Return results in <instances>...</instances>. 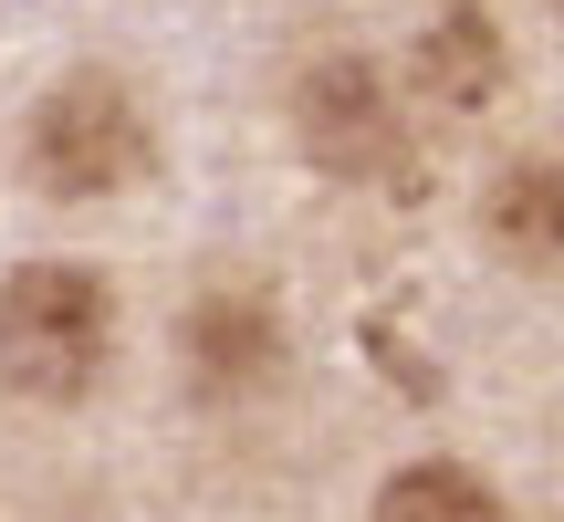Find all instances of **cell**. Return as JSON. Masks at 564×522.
<instances>
[{
	"instance_id": "cell-3",
	"label": "cell",
	"mask_w": 564,
	"mask_h": 522,
	"mask_svg": "<svg viewBox=\"0 0 564 522\" xmlns=\"http://www.w3.org/2000/svg\"><path fill=\"white\" fill-rule=\"evenodd\" d=\"M293 137L345 188H408L419 178V116L387 84L377 53H314L293 74Z\"/></svg>"
},
{
	"instance_id": "cell-1",
	"label": "cell",
	"mask_w": 564,
	"mask_h": 522,
	"mask_svg": "<svg viewBox=\"0 0 564 522\" xmlns=\"http://www.w3.org/2000/svg\"><path fill=\"white\" fill-rule=\"evenodd\" d=\"M116 366V282L95 261H21L0 282V387L32 407H74Z\"/></svg>"
},
{
	"instance_id": "cell-5",
	"label": "cell",
	"mask_w": 564,
	"mask_h": 522,
	"mask_svg": "<svg viewBox=\"0 0 564 522\" xmlns=\"http://www.w3.org/2000/svg\"><path fill=\"white\" fill-rule=\"evenodd\" d=\"M481 241L533 282H564V157H502L481 188Z\"/></svg>"
},
{
	"instance_id": "cell-7",
	"label": "cell",
	"mask_w": 564,
	"mask_h": 522,
	"mask_svg": "<svg viewBox=\"0 0 564 522\" xmlns=\"http://www.w3.org/2000/svg\"><path fill=\"white\" fill-rule=\"evenodd\" d=\"M366 522H512V512L470 460H408V470L377 481V512Z\"/></svg>"
},
{
	"instance_id": "cell-6",
	"label": "cell",
	"mask_w": 564,
	"mask_h": 522,
	"mask_svg": "<svg viewBox=\"0 0 564 522\" xmlns=\"http://www.w3.org/2000/svg\"><path fill=\"white\" fill-rule=\"evenodd\" d=\"M419 84L440 105H491L502 95V32H491V11H470V0H449L440 21H429V42H419Z\"/></svg>"
},
{
	"instance_id": "cell-4",
	"label": "cell",
	"mask_w": 564,
	"mask_h": 522,
	"mask_svg": "<svg viewBox=\"0 0 564 522\" xmlns=\"http://www.w3.org/2000/svg\"><path fill=\"white\" fill-rule=\"evenodd\" d=\"M282 366H293V324H282V303L262 293V282H209V293L178 314L188 398L241 407V398H262V387H282Z\"/></svg>"
},
{
	"instance_id": "cell-2",
	"label": "cell",
	"mask_w": 564,
	"mask_h": 522,
	"mask_svg": "<svg viewBox=\"0 0 564 522\" xmlns=\"http://www.w3.org/2000/svg\"><path fill=\"white\" fill-rule=\"evenodd\" d=\"M21 167H32L42 199L84 209V199H126V188L158 167V137H147V105L126 95V74H53L32 95V126H21Z\"/></svg>"
}]
</instances>
